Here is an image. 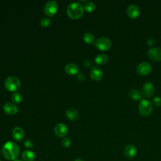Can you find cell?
<instances>
[{
	"label": "cell",
	"instance_id": "13",
	"mask_svg": "<svg viewBox=\"0 0 161 161\" xmlns=\"http://www.w3.org/2000/svg\"><path fill=\"white\" fill-rule=\"evenodd\" d=\"M103 71L102 69L98 66H94L92 68L90 71L91 77L96 81L100 80L103 77Z\"/></svg>",
	"mask_w": 161,
	"mask_h": 161
},
{
	"label": "cell",
	"instance_id": "6",
	"mask_svg": "<svg viewBox=\"0 0 161 161\" xmlns=\"http://www.w3.org/2000/svg\"><path fill=\"white\" fill-rule=\"evenodd\" d=\"M96 47L102 51H107L111 47V40L105 37L99 38L96 42Z\"/></svg>",
	"mask_w": 161,
	"mask_h": 161
},
{
	"label": "cell",
	"instance_id": "5",
	"mask_svg": "<svg viewBox=\"0 0 161 161\" xmlns=\"http://www.w3.org/2000/svg\"><path fill=\"white\" fill-rule=\"evenodd\" d=\"M58 9V4L57 3L54 1V0H51L47 2L45 4L43 11L44 13L49 17H53L54 15L57 13Z\"/></svg>",
	"mask_w": 161,
	"mask_h": 161
},
{
	"label": "cell",
	"instance_id": "33",
	"mask_svg": "<svg viewBox=\"0 0 161 161\" xmlns=\"http://www.w3.org/2000/svg\"><path fill=\"white\" fill-rule=\"evenodd\" d=\"M0 161H2V160H1V159H0Z\"/></svg>",
	"mask_w": 161,
	"mask_h": 161
},
{
	"label": "cell",
	"instance_id": "4",
	"mask_svg": "<svg viewBox=\"0 0 161 161\" xmlns=\"http://www.w3.org/2000/svg\"><path fill=\"white\" fill-rule=\"evenodd\" d=\"M21 83L20 79L14 76H10L6 79L5 81V86L6 89L11 92L17 91L20 87Z\"/></svg>",
	"mask_w": 161,
	"mask_h": 161
},
{
	"label": "cell",
	"instance_id": "3",
	"mask_svg": "<svg viewBox=\"0 0 161 161\" xmlns=\"http://www.w3.org/2000/svg\"><path fill=\"white\" fill-rule=\"evenodd\" d=\"M138 110L140 114L143 117H149L153 111L152 103L147 100H141L138 104Z\"/></svg>",
	"mask_w": 161,
	"mask_h": 161
},
{
	"label": "cell",
	"instance_id": "9",
	"mask_svg": "<svg viewBox=\"0 0 161 161\" xmlns=\"http://www.w3.org/2000/svg\"><path fill=\"white\" fill-rule=\"evenodd\" d=\"M148 56L154 61H161V49L159 47H151L148 51Z\"/></svg>",
	"mask_w": 161,
	"mask_h": 161
},
{
	"label": "cell",
	"instance_id": "23",
	"mask_svg": "<svg viewBox=\"0 0 161 161\" xmlns=\"http://www.w3.org/2000/svg\"><path fill=\"white\" fill-rule=\"evenodd\" d=\"M84 8L88 12H93L96 9V5L93 2H88L85 5Z\"/></svg>",
	"mask_w": 161,
	"mask_h": 161
},
{
	"label": "cell",
	"instance_id": "26",
	"mask_svg": "<svg viewBox=\"0 0 161 161\" xmlns=\"http://www.w3.org/2000/svg\"><path fill=\"white\" fill-rule=\"evenodd\" d=\"M24 146L25 147L28 148V149H32L34 147V143L30 139H27L24 142Z\"/></svg>",
	"mask_w": 161,
	"mask_h": 161
},
{
	"label": "cell",
	"instance_id": "31",
	"mask_svg": "<svg viewBox=\"0 0 161 161\" xmlns=\"http://www.w3.org/2000/svg\"><path fill=\"white\" fill-rule=\"evenodd\" d=\"M74 161H85V160H83L82 159H80V158H78V159H76Z\"/></svg>",
	"mask_w": 161,
	"mask_h": 161
},
{
	"label": "cell",
	"instance_id": "2",
	"mask_svg": "<svg viewBox=\"0 0 161 161\" xmlns=\"http://www.w3.org/2000/svg\"><path fill=\"white\" fill-rule=\"evenodd\" d=\"M84 7L79 2L71 3L67 8V14L68 17L72 19H78L83 15Z\"/></svg>",
	"mask_w": 161,
	"mask_h": 161
},
{
	"label": "cell",
	"instance_id": "17",
	"mask_svg": "<svg viewBox=\"0 0 161 161\" xmlns=\"http://www.w3.org/2000/svg\"><path fill=\"white\" fill-rule=\"evenodd\" d=\"M66 117L71 121H76L79 118V114L77 109L74 108H70L66 111Z\"/></svg>",
	"mask_w": 161,
	"mask_h": 161
},
{
	"label": "cell",
	"instance_id": "32",
	"mask_svg": "<svg viewBox=\"0 0 161 161\" xmlns=\"http://www.w3.org/2000/svg\"><path fill=\"white\" fill-rule=\"evenodd\" d=\"M13 161H23V160H20V159H16V160H13Z\"/></svg>",
	"mask_w": 161,
	"mask_h": 161
},
{
	"label": "cell",
	"instance_id": "10",
	"mask_svg": "<svg viewBox=\"0 0 161 161\" xmlns=\"http://www.w3.org/2000/svg\"><path fill=\"white\" fill-rule=\"evenodd\" d=\"M68 128L64 123H58L54 128V132L59 137H64L68 134Z\"/></svg>",
	"mask_w": 161,
	"mask_h": 161
},
{
	"label": "cell",
	"instance_id": "29",
	"mask_svg": "<svg viewBox=\"0 0 161 161\" xmlns=\"http://www.w3.org/2000/svg\"><path fill=\"white\" fill-rule=\"evenodd\" d=\"M77 78L80 80V81H84V80H85L86 77H85V76L83 74H80L77 76Z\"/></svg>",
	"mask_w": 161,
	"mask_h": 161
},
{
	"label": "cell",
	"instance_id": "19",
	"mask_svg": "<svg viewBox=\"0 0 161 161\" xmlns=\"http://www.w3.org/2000/svg\"><path fill=\"white\" fill-rule=\"evenodd\" d=\"M128 96H129V98L134 101H139L141 100L142 98V96L141 93L135 89H133L129 91L128 92Z\"/></svg>",
	"mask_w": 161,
	"mask_h": 161
},
{
	"label": "cell",
	"instance_id": "18",
	"mask_svg": "<svg viewBox=\"0 0 161 161\" xmlns=\"http://www.w3.org/2000/svg\"><path fill=\"white\" fill-rule=\"evenodd\" d=\"M22 158L23 161H34L36 159V155L34 152L25 151L22 153Z\"/></svg>",
	"mask_w": 161,
	"mask_h": 161
},
{
	"label": "cell",
	"instance_id": "8",
	"mask_svg": "<svg viewBox=\"0 0 161 161\" xmlns=\"http://www.w3.org/2000/svg\"><path fill=\"white\" fill-rule=\"evenodd\" d=\"M142 93L143 96L146 98H151L155 93V87L151 82L145 83L142 88Z\"/></svg>",
	"mask_w": 161,
	"mask_h": 161
},
{
	"label": "cell",
	"instance_id": "20",
	"mask_svg": "<svg viewBox=\"0 0 161 161\" xmlns=\"http://www.w3.org/2000/svg\"><path fill=\"white\" fill-rule=\"evenodd\" d=\"M108 57L106 54H101L98 55L95 58L96 63L98 64V65H103L108 62Z\"/></svg>",
	"mask_w": 161,
	"mask_h": 161
},
{
	"label": "cell",
	"instance_id": "27",
	"mask_svg": "<svg viewBox=\"0 0 161 161\" xmlns=\"http://www.w3.org/2000/svg\"><path fill=\"white\" fill-rule=\"evenodd\" d=\"M152 103L154 105V106L157 107L161 106V98L158 97V96L155 97L152 100Z\"/></svg>",
	"mask_w": 161,
	"mask_h": 161
},
{
	"label": "cell",
	"instance_id": "15",
	"mask_svg": "<svg viewBox=\"0 0 161 161\" xmlns=\"http://www.w3.org/2000/svg\"><path fill=\"white\" fill-rule=\"evenodd\" d=\"M3 110L6 114L10 115H16L18 113V107L12 103H6L3 106Z\"/></svg>",
	"mask_w": 161,
	"mask_h": 161
},
{
	"label": "cell",
	"instance_id": "12",
	"mask_svg": "<svg viewBox=\"0 0 161 161\" xmlns=\"http://www.w3.org/2000/svg\"><path fill=\"white\" fill-rule=\"evenodd\" d=\"M140 9L139 8L135 5H130L128 6L126 10L127 15L130 19H137L140 14Z\"/></svg>",
	"mask_w": 161,
	"mask_h": 161
},
{
	"label": "cell",
	"instance_id": "11",
	"mask_svg": "<svg viewBox=\"0 0 161 161\" xmlns=\"http://www.w3.org/2000/svg\"><path fill=\"white\" fill-rule=\"evenodd\" d=\"M137 153V148L134 145H128L126 146L123 151L125 157L128 159H133L136 156Z\"/></svg>",
	"mask_w": 161,
	"mask_h": 161
},
{
	"label": "cell",
	"instance_id": "25",
	"mask_svg": "<svg viewBox=\"0 0 161 161\" xmlns=\"http://www.w3.org/2000/svg\"><path fill=\"white\" fill-rule=\"evenodd\" d=\"M51 24V20L47 18H43L40 21V25L43 27H47Z\"/></svg>",
	"mask_w": 161,
	"mask_h": 161
},
{
	"label": "cell",
	"instance_id": "16",
	"mask_svg": "<svg viewBox=\"0 0 161 161\" xmlns=\"http://www.w3.org/2000/svg\"><path fill=\"white\" fill-rule=\"evenodd\" d=\"M66 72L71 76L76 75L79 72V67L74 63L68 64L65 67Z\"/></svg>",
	"mask_w": 161,
	"mask_h": 161
},
{
	"label": "cell",
	"instance_id": "7",
	"mask_svg": "<svg viewBox=\"0 0 161 161\" xmlns=\"http://www.w3.org/2000/svg\"><path fill=\"white\" fill-rule=\"evenodd\" d=\"M137 71L140 76H147L151 72L152 66L148 62H142L138 65L137 68Z\"/></svg>",
	"mask_w": 161,
	"mask_h": 161
},
{
	"label": "cell",
	"instance_id": "24",
	"mask_svg": "<svg viewBox=\"0 0 161 161\" xmlns=\"http://www.w3.org/2000/svg\"><path fill=\"white\" fill-rule=\"evenodd\" d=\"M71 140L69 137H66L62 140V146L64 148H68L71 146Z\"/></svg>",
	"mask_w": 161,
	"mask_h": 161
},
{
	"label": "cell",
	"instance_id": "21",
	"mask_svg": "<svg viewBox=\"0 0 161 161\" xmlns=\"http://www.w3.org/2000/svg\"><path fill=\"white\" fill-rule=\"evenodd\" d=\"M83 39L85 42L88 44H93L95 42V37L91 33H86L85 34L83 37Z\"/></svg>",
	"mask_w": 161,
	"mask_h": 161
},
{
	"label": "cell",
	"instance_id": "22",
	"mask_svg": "<svg viewBox=\"0 0 161 161\" xmlns=\"http://www.w3.org/2000/svg\"><path fill=\"white\" fill-rule=\"evenodd\" d=\"M11 100L15 103H20L22 101V97L20 93L15 92L11 95Z\"/></svg>",
	"mask_w": 161,
	"mask_h": 161
},
{
	"label": "cell",
	"instance_id": "1",
	"mask_svg": "<svg viewBox=\"0 0 161 161\" xmlns=\"http://www.w3.org/2000/svg\"><path fill=\"white\" fill-rule=\"evenodd\" d=\"M20 148L18 145L13 142H6L2 147L3 157L8 160H14L20 154Z\"/></svg>",
	"mask_w": 161,
	"mask_h": 161
},
{
	"label": "cell",
	"instance_id": "30",
	"mask_svg": "<svg viewBox=\"0 0 161 161\" xmlns=\"http://www.w3.org/2000/svg\"><path fill=\"white\" fill-rule=\"evenodd\" d=\"M91 65V63L89 60H86L84 62V66L85 68H89Z\"/></svg>",
	"mask_w": 161,
	"mask_h": 161
},
{
	"label": "cell",
	"instance_id": "28",
	"mask_svg": "<svg viewBox=\"0 0 161 161\" xmlns=\"http://www.w3.org/2000/svg\"><path fill=\"white\" fill-rule=\"evenodd\" d=\"M147 42L149 46H152L155 43V39L153 37H149L147 39Z\"/></svg>",
	"mask_w": 161,
	"mask_h": 161
},
{
	"label": "cell",
	"instance_id": "14",
	"mask_svg": "<svg viewBox=\"0 0 161 161\" xmlns=\"http://www.w3.org/2000/svg\"><path fill=\"white\" fill-rule=\"evenodd\" d=\"M12 137L16 141L21 142L25 137V133L21 127H15L12 131Z\"/></svg>",
	"mask_w": 161,
	"mask_h": 161
}]
</instances>
